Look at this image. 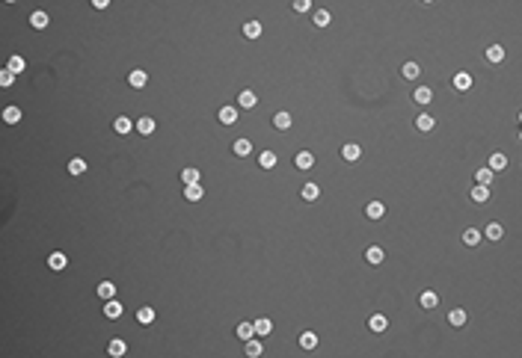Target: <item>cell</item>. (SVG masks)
Returning a JSON list of instances; mask_svg holds the SVG:
<instances>
[{
    "mask_svg": "<svg viewBox=\"0 0 522 358\" xmlns=\"http://www.w3.org/2000/svg\"><path fill=\"white\" fill-rule=\"evenodd\" d=\"M137 133L151 136V133H154V119H151V116H142V119L137 121Z\"/></svg>",
    "mask_w": 522,
    "mask_h": 358,
    "instance_id": "29",
    "label": "cell"
},
{
    "mask_svg": "<svg viewBox=\"0 0 522 358\" xmlns=\"http://www.w3.org/2000/svg\"><path fill=\"white\" fill-rule=\"evenodd\" d=\"M252 323H255V335H258V338H267V335L273 332V320H267V317L252 320Z\"/></svg>",
    "mask_w": 522,
    "mask_h": 358,
    "instance_id": "32",
    "label": "cell"
},
{
    "mask_svg": "<svg viewBox=\"0 0 522 358\" xmlns=\"http://www.w3.org/2000/svg\"><path fill=\"white\" fill-rule=\"evenodd\" d=\"M217 119H220V124H235L237 121V107H220Z\"/></svg>",
    "mask_w": 522,
    "mask_h": 358,
    "instance_id": "8",
    "label": "cell"
},
{
    "mask_svg": "<svg viewBox=\"0 0 522 358\" xmlns=\"http://www.w3.org/2000/svg\"><path fill=\"white\" fill-rule=\"evenodd\" d=\"M3 121L6 124H18L21 121V107H3Z\"/></svg>",
    "mask_w": 522,
    "mask_h": 358,
    "instance_id": "34",
    "label": "cell"
},
{
    "mask_svg": "<svg viewBox=\"0 0 522 358\" xmlns=\"http://www.w3.org/2000/svg\"><path fill=\"white\" fill-rule=\"evenodd\" d=\"M243 353L249 358H258L261 353H264V344H261V338L255 335V338H249V341H243Z\"/></svg>",
    "mask_w": 522,
    "mask_h": 358,
    "instance_id": "5",
    "label": "cell"
},
{
    "mask_svg": "<svg viewBox=\"0 0 522 358\" xmlns=\"http://www.w3.org/2000/svg\"><path fill=\"white\" fill-rule=\"evenodd\" d=\"M365 216L368 219H383L386 216V204L383 201H368L365 204Z\"/></svg>",
    "mask_w": 522,
    "mask_h": 358,
    "instance_id": "10",
    "label": "cell"
},
{
    "mask_svg": "<svg viewBox=\"0 0 522 358\" xmlns=\"http://www.w3.org/2000/svg\"><path fill=\"white\" fill-rule=\"evenodd\" d=\"M3 3H18V0H3Z\"/></svg>",
    "mask_w": 522,
    "mask_h": 358,
    "instance_id": "47",
    "label": "cell"
},
{
    "mask_svg": "<svg viewBox=\"0 0 522 358\" xmlns=\"http://www.w3.org/2000/svg\"><path fill=\"white\" fill-rule=\"evenodd\" d=\"M419 305H422V308H425V311H433V308H436V305H439V296H436V293H433V290H425V293H422V296H419Z\"/></svg>",
    "mask_w": 522,
    "mask_h": 358,
    "instance_id": "18",
    "label": "cell"
},
{
    "mask_svg": "<svg viewBox=\"0 0 522 358\" xmlns=\"http://www.w3.org/2000/svg\"><path fill=\"white\" fill-rule=\"evenodd\" d=\"M276 163H279V157H276L273 151H261V154H258V166H261V169H273Z\"/></svg>",
    "mask_w": 522,
    "mask_h": 358,
    "instance_id": "35",
    "label": "cell"
},
{
    "mask_svg": "<svg viewBox=\"0 0 522 358\" xmlns=\"http://www.w3.org/2000/svg\"><path fill=\"white\" fill-rule=\"evenodd\" d=\"M128 83H131L134 89H145V83H148V74L137 68V71H131V77H128Z\"/></svg>",
    "mask_w": 522,
    "mask_h": 358,
    "instance_id": "28",
    "label": "cell"
},
{
    "mask_svg": "<svg viewBox=\"0 0 522 358\" xmlns=\"http://www.w3.org/2000/svg\"><path fill=\"white\" fill-rule=\"evenodd\" d=\"M68 172H71V175H83V172H86V160H80V157L68 160Z\"/></svg>",
    "mask_w": 522,
    "mask_h": 358,
    "instance_id": "42",
    "label": "cell"
},
{
    "mask_svg": "<svg viewBox=\"0 0 522 358\" xmlns=\"http://www.w3.org/2000/svg\"><path fill=\"white\" fill-rule=\"evenodd\" d=\"M235 335H237V341H249V338H255V323H249V320H243V323H237V329H235Z\"/></svg>",
    "mask_w": 522,
    "mask_h": 358,
    "instance_id": "12",
    "label": "cell"
},
{
    "mask_svg": "<svg viewBox=\"0 0 522 358\" xmlns=\"http://www.w3.org/2000/svg\"><path fill=\"white\" fill-rule=\"evenodd\" d=\"M520 124H522V110H520Z\"/></svg>",
    "mask_w": 522,
    "mask_h": 358,
    "instance_id": "48",
    "label": "cell"
},
{
    "mask_svg": "<svg viewBox=\"0 0 522 358\" xmlns=\"http://www.w3.org/2000/svg\"><path fill=\"white\" fill-rule=\"evenodd\" d=\"M303 199H306V201H318V199H321V187H318V184H306V187H303Z\"/></svg>",
    "mask_w": 522,
    "mask_h": 358,
    "instance_id": "40",
    "label": "cell"
},
{
    "mask_svg": "<svg viewBox=\"0 0 522 358\" xmlns=\"http://www.w3.org/2000/svg\"><path fill=\"white\" fill-rule=\"evenodd\" d=\"M520 142H522V130H520Z\"/></svg>",
    "mask_w": 522,
    "mask_h": 358,
    "instance_id": "49",
    "label": "cell"
},
{
    "mask_svg": "<svg viewBox=\"0 0 522 358\" xmlns=\"http://www.w3.org/2000/svg\"><path fill=\"white\" fill-rule=\"evenodd\" d=\"M291 124H294L291 113H285V110H282V113H276V116H273V127H276V130H288Z\"/></svg>",
    "mask_w": 522,
    "mask_h": 358,
    "instance_id": "22",
    "label": "cell"
},
{
    "mask_svg": "<svg viewBox=\"0 0 522 358\" xmlns=\"http://www.w3.org/2000/svg\"><path fill=\"white\" fill-rule=\"evenodd\" d=\"M258 36H261V24H258V21H246V24H243V39L255 41Z\"/></svg>",
    "mask_w": 522,
    "mask_h": 358,
    "instance_id": "27",
    "label": "cell"
},
{
    "mask_svg": "<svg viewBox=\"0 0 522 358\" xmlns=\"http://www.w3.org/2000/svg\"><path fill=\"white\" fill-rule=\"evenodd\" d=\"M490 169H493V172H505V169H508V154H502V151L490 154Z\"/></svg>",
    "mask_w": 522,
    "mask_h": 358,
    "instance_id": "24",
    "label": "cell"
},
{
    "mask_svg": "<svg viewBox=\"0 0 522 358\" xmlns=\"http://www.w3.org/2000/svg\"><path fill=\"white\" fill-rule=\"evenodd\" d=\"M300 347H303L306 353H312V350L318 347V335H315V332H303V335H300Z\"/></svg>",
    "mask_w": 522,
    "mask_h": 358,
    "instance_id": "37",
    "label": "cell"
},
{
    "mask_svg": "<svg viewBox=\"0 0 522 358\" xmlns=\"http://www.w3.org/2000/svg\"><path fill=\"white\" fill-rule=\"evenodd\" d=\"M448 323H451L454 329H463V326H466V311H463V308H451V311H448Z\"/></svg>",
    "mask_w": 522,
    "mask_h": 358,
    "instance_id": "26",
    "label": "cell"
},
{
    "mask_svg": "<svg viewBox=\"0 0 522 358\" xmlns=\"http://www.w3.org/2000/svg\"><path fill=\"white\" fill-rule=\"evenodd\" d=\"M47 267H50L53 273H62V270L68 267V258H65V252H50V255H47Z\"/></svg>",
    "mask_w": 522,
    "mask_h": 358,
    "instance_id": "3",
    "label": "cell"
},
{
    "mask_svg": "<svg viewBox=\"0 0 522 358\" xmlns=\"http://www.w3.org/2000/svg\"><path fill=\"white\" fill-rule=\"evenodd\" d=\"M481 240H484V234H481L478 228H466V231H463V243H466V246H478Z\"/></svg>",
    "mask_w": 522,
    "mask_h": 358,
    "instance_id": "36",
    "label": "cell"
},
{
    "mask_svg": "<svg viewBox=\"0 0 522 358\" xmlns=\"http://www.w3.org/2000/svg\"><path fill=\"white\" fill-rule=\"evenodd\" d=\"M294 166L303 169V172H309V169L315 166V154H312V151H300V154L294 157Z\"/></svg>",
    "mask_w": 522,
    "mask_h": 358,
    "instance_id": "9",
    "label": "cell"
},
{
    "mask_svg": "<svg viewBox=\"0 0 522 358\" xmlns=\"http://www.w3.org/2000/svg\"><path fill=\"white\" fill-rule=\"evenodd\" d=\"M258 104V95L252 92V89H240V95H237V107L240 110H252Z\"/></svg>",
    "mask_w": 522,
    "mask_h": 358,
    "instance_id": "2",
    "label": "cell"
},
{
    "mask_svg": "<svg viewBox=\"0 0 522 358\" xmlns=\"http://www.w3.org/2000/svg\"><path fill=\"white\" fill-rule=\"evenodd\" d=\"M368 329H371V332H386V329H389V317H383V314H374V317L368 320Z\"/></svg>",
    "mask_w": 522,
    "mask_h": 358,
    "instance_id": "31",
    "label": "cell"
},
{
    "mask_svg": "<svg viewBox=\"0 0 522 358\" xmlns=\"http://www.w3.org/2000/svg\"><path fill=\"white\" fill-rule=\"evenodd\" d=\"M484 237L493 240V243H499V240L505 237V225H502V222H490V225L484 228Z\"/></svg>",
    "mask_w": 522,
    "mask_h": 358,
    "instance_id": "11",
    "label": "cell"
},
{
    "mask_svg": "<svg viewBox=\"0 0 522 358\" xmlns=\"http://www.w3.org/2000/svg\"><path fill=\"white\" fill-rule=\"evenodd\" d=\"M6 68H12V71H15V74H21V71H24V68H27V59H24V56H18V53H15V56H9V62H6Z\"/></svg>",
    "mask_w": 522,
    "mask_h": 358,
    "instance_id": "39",
    "label": "cell"
},
{
    "mask_svg": "<svg viewBox=\"0 0 522 358\" xmlns=\"http://www.w3.org/2000/svg\"><path fill=\"white\" fill-rule=\"evenodd\" d=\"M137 323H140V326H151V323H154V308L142 305V308L137 311Z\"/></svg>",
    "mask_w": 522,
    "mask_h": 358,
    "instance_id": "30",
    "label": "cell"
},
{
    "mask_svg": "<svg viewBox=\"0 0 522 358\" xmlns=\"http://www.w3.org/2000/svg\"><path fill=\"white\" fill-rule=\"evenodd\" d=\"M469 196H472L475 204H487V201H490V187H487V184H475Z\"/></svg>",
    "mask_w": 522,
    "mask_h": 358,
    "instance_id": "7",
    "label": "cell"
},
{
    "mask_svg": "<svg viewBox=\"0 0 522 358\" xmlns=\"http://www.w3.org/2000/svg\"><path fill=\"white\" fill-rule=\"evenodd\" d=\"M416 127H419V130H422V133H430V130H433V127H436V119H433V116H430V113H422V116H419V119H416Z\"/></svg>",
    "mask_w": 522,
    "mask_h": 358,
    "instance_id": "14",
    "label": "cell"
},
{
    "mask_svg": "<svg viewBox=\"0 0 522 358\" xmlns=\"http://www.w3.org/2000/svg\"><path fill=\"white\" fill-rule=\"evenodd\" d=\"M107 353H110L113 358H122L125 353H128V344H125L122 338H113V341L107 344Z\"/></svg>",
    "mask_w": 522,
    "mask_h": 358,
    "instance_id": "19",
    "label": "cell"
},
{
    "mask_svg": "<svg viewBox=\"0 0 522 358\" xmlns=\"http://www.w3.org/2000/svg\"><path fill=\"white\" fill-rule=\"evenodd\" d=\"M92 6H95V9H107V6H110V0H92Z\"/></svg>",
    "mask_w": 522,
    "mask_h": 358,
    "instance_id": "46",
    "label": "cell"
},
{
    "mask_svg": "<svg viewBox=\"0 0 522 358\" xmlns=\"http://www.w3.org/2000/svg\"><path fill=\"white\" fill-rule=\"evenodd\" d=\"M413 98H416V104H422V107H427V104L433 101V89H430V86H419V89L413 92Z\"/></svg>",
    "mask_w": 522,
    "mask_h": 358,
    "instance_id": "13",
    "label": "cell"
},
{
    "mask_svg": "<svg viewBox=\"0 0 522 358\" xmlns=\"http://www.w3.org/2000/svg\"><path fill=\"white\" fill-rule=\"evenodd\" d=\"M365 261L377 267V264H383V261H386V252H383L380 246H368V249H365Z\"/></svg>",
    "mask_w": 522,
    "mask_h": 358,
    "instance_id": "17",
    "label": "cell"
},
{
    "mask_svg": "<svg viewBox=\"0 0 522 358\" xmlns=\"http://www.w3.org/2000/svg\"><path fill=\"white\" fill-rule=\"evenodd\" d=\"M30 24H33L36 30H45V27L50 24V15H47V12H42V9H36V12L30 15Z\"/></svg>",
    "mask_w": 522,
    "mask_h": 358,
    "instance_id": "20",
    "label": "cell"
},
{
    "mask_svg": "<svg viewBox=\"0 0 522 358\" xmlns=\"http://www.w3.org/2000/svg\"><path fill=\"white\" fill-rule=\"evenodd\" d=\"M232 151H235L237 157H246V154L252 151V142H249V139H235V145H232Z\"/></svg>",
    "mask_w": 522,
    "mask_h": 358,
    "instance_id": "38",
    "label": "cell"
},
{
    "mask_svg": "<svg viewBox=\"0 0 522 358\" xmlns=\"http://www.w3.org/2000/svg\"><path fill=\"white\" fill-rule=\"evenodd\" d=\"M451 89H457V92H469V89H472V74L457 71V74L451 77Z\"/></svg>",
    "mask_w": 522,
    "mask_h": 358,
    "instance_id": "1",
    "label": "cell"
},
{
    "mask_svg": "<svg viewBox=\"0 0 522 358\" xmlns=\"http://www.w3.org/2000/svg\"><path fill=\"white\" fill-rule=\"evenodd\" d=\"M490 181H493V169H490V166L475 172V184H487V187H490Z\"/></svg>",
    "mask_w": 522,
    "mask_h": 358,
    "instance_id": "43",
    "label": "cell"
},
{
    "mask_svg": "<svg viewBox=\"0 0 522 358\" xmlns=\"http://www.w3.org/2000/svg\"><path fill=\"white\" fill-rule=\"evenodd\" d=\"M12 83H15V71H12V68H3V71H0V86L9 89Z\"/></svg>",
    "mask_w": 522,
    "mask_h": 358,
    "instance_id": "44",
    "label": "cell"
},
{
    "mask_svg": "<svg viewBox=\"0 0 522 358\" xmlns=\"http://www.w3.org/2000/svg\"><path fill=\"white\" fill-rule=\"evenodd\" d=\"M134 127H137V124H134V121H131V119H128V116H119V119H116V121H113V130H116V133H119V136H125V133H131V130H134Z\"/></svg>",
    "mask_w": 522,
    "mask_h": 358,
    "instance_id": "15",
    "label": "cell"
},
{
    "mask_svg": "<svg viewBox=\"0 0 522 358\" xmlns=\"http://www.w3.org/2000/svg\"><path fill=\"white\" fill-rule=\"evenodd\" d=\"M199 178H202V175H199V169H193V166H187V169L181 172V181H184V184H199Z\"/></svg>",
    "mask_w": 522,
    "mask_h": 358,
    "instance_id": "41",
    "label": "cell"
},
{
    "mask_svg": "<svg viewBox=\"0 0 522 358\" xmlns=\"http://www.w3.org/2000/svg\"><path fill=\"white\" fill-rule=\"evenodd\" d=\"M291 6H294V12H297V15H303V12H312V0H294Z\"/></svg>",
    "mask_w": 522,
    "mask_h": 358,
    "instance_id": "45",
    "label": "cell"
},
{
    "mask_svg": "<svg viewBox=\"0 0 522 358\" xmlns=\"http://www.w3.org/2000/svg\"><path fill=\"white\" fill-rule=\"evenodd\" d=\"M122 311H125V308H122V302H119L116 296L104 302V317H107V320H119V317H122Z\"/></svg>",
    "mask_w": 522,
    "mask_h": 358,
    "instance_id": "4",
    "label": "cell"
},
{
    "mask_svg": "<svg viewBox=\"0 0 522 358\" xmlns=\"http://www.w3.org/2000/svg\"><path fill=\"white\" fill-rule=\"evenodd\" d=\"M95 293H98V299H104V302H107V299H113V296H116V284H113V281H101V284L95 287Z\"/></svg>",
    "mask_w": 522,
    "mask_h": 358,
    "instance_id": "25",
    "label": "cell"
},
{
    "mask_svg": "<svg viewBox=\"0 0 522 358\" xmlns=\"http://www.w3.org/2000/svg\"><path fill=\"white\" fill-rule=\"evenodd\" d=\"M341 157H344L347 163H356V160L362 157V148H359V145H353V142H347V145L341 148Z\"/></svg>",
    "mask_w": 522,
    "mask_h": 358,
    "instance_id": "23",
    "label": "cell"
},
{
    "mask_svg": "<svg viewBox=\"0 0 522 358\" xmlns=\"http://www.w3.org/2000/svg\"><path fill=\"white\" fill-rule=\"evenodd\" d=\"M202 196H205L202 184H184V199L187 201H202Z\"/></svg>",
    "mask_w": 522,
    "mask_h": 358,
    "instance_id": "16",
    "label": "cell"
},
{
    "mask_svg": "<svg viewBox=\"0 0 522 358\" xmlns=\"http://www.w3.org/2000/svg\"><path fill=\"white\" fill-rule=\"evenodd\" d=\"M505 56H508V53H505V47H502V44H490V47H487V59H490L493 65L505 62Z\"/></svg>",
    "mask_w": 522,
    "mask_h": 358,
    "instance_id": "21",
    "label": "cell"
},
{
    "mask_svg": "<svg viewBox=\"0 0 522 358\" xmlns=\"http://www.w3.org/2000/svg\"><path fill=\"white\" fill-rule=\"evenodd\" d=\"M425 3H433V0H425Z\"/></svg>",
    "mask_w": 522,
    "mask_h": 358,
    "instance_id": "50",
    "label": "cell"
},
{
    "mask_svg": "<svg viewBox=\"0 0 522 358\" xmlns=\"http://www.w3.org/2000/svg\"><path fill=\"white\" fill-rule=\"evenodd\" d=\"M401 74H404V80H419V74H422V65H419L416 59H407V62L401 65Z\"/></svg>",
    "mask_w": 522,
    "mask_h": 358,
    "instance_id": "6",
    "label": "cell"
},
{
    "mask_svg": "<svg viewBox=\"0 0 522 358\" xmlns=\"http://www.w3.org/2000/svg\"><path fill=\"white\" fill-rule=\"evenodd\" d=\"M330 21H332V15H330L327 9H315V12H312V24H315V27H327Z\"/></svg>",
    "mask_w": 522,
    "mask_h": 358,
    "instance_id": "33",
    "label": "cell"
}]
</instances>
